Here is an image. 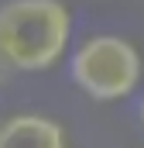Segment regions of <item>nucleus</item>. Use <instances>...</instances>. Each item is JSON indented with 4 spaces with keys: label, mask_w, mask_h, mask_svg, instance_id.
Masks as SVG:
<instances>
[{
    "label": "nucleus",
    "mask_w": 144,
    "mask_h": 148,
    "mask_svg": "<svg viewBox=\"0 0 144 148\" xmlns=\"http://www.w3.org/2000/svg\"><path fill=\"white\" fill-rule=\"evenodd\" d=\"M137 121H141V131H144V100H141V107H137Z\"/></svg>",
    "instance_id": "20e7f679"
},
{
    "label": "nucleus",
    "mask_w": 144,
    "mask_h": 148,
    "mask_svg": "<svg viewBox=\"0 0 144 148\" xmlns=\"http://www.w3.org/2000/svg\"><path fill=\"white\" fill-rule=\"evenodd\" d=\"M72 83L100 103H117L137 93L144 76L141 52L120 35H93L69 55Z\"/></svg>",
    "instance_id": "f03ea898"
},
{
    "label": "nucleus",
    "mask_w": 144,
    "mask_h": 148,
    "mask_svg": "<svg viewBox=\"0 0 144 148\" xmlns=\"http://www.w3.org/2000/svg\"><path fill=\"white\" fill-rule=\"evenodd\" d=\"M0 148H69V134L48 114H14L0 124Z\"/></svg>",
    "instance_id": "7ed1b4c3"
},
{
    "label": "nucleus",
    "mask_w": 144,
    "mask_h": 148,
    "mask_svg": "<svg viewBox=\"0 0 144 148\" xmlns=\"http://www.w3.org/2000/svg\"><path fill=\"white\" fill-rule=\"evenodd\" d=\"M72 41V14L62 0L0 3V62L14 73L55 69Z\"/></svg>",
    "instance_id": "f257e3e1"
},
{
    "label": "nucleus",
    "mask_w": 144,
    "mask_h": 148,
    "mask_svg": "<svg viewBox=\"0 0 144 148\" xmlns=\"http://www.w3.org/2000/svg\"><path fill=\"white\" fill-rule=\"evenodd\" d=\"M3 73H7V66H3V62H0V83H3Z\"/></svg>",
    "instance_id": "39448f33"
}]
</instances>
